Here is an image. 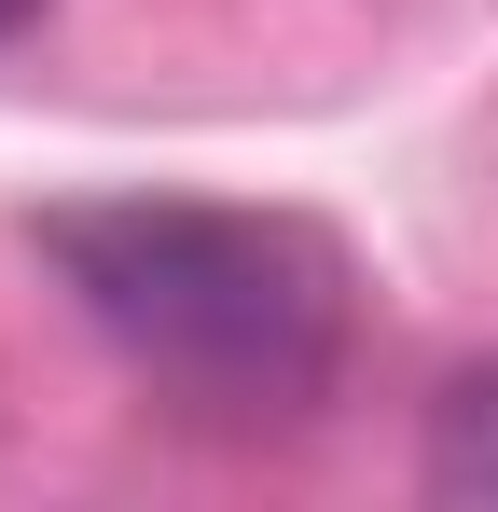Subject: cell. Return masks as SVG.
Here are the masks:
<instances>
[{
  "instance_id": "obj_1",
  "label": "cell",
  "mask_w": 498,
  "mask_h": 512,
  "mask_svg": "<svg viewBox=\"0 0 498 512\" xmlns=\"http://www.w3.org/2000/svg\"><path fill=\"white\" fill-rule=\"evenodd\" d=\"M42 263L70 277L97 346L208 429H291L346 360V263L319 222L277 208L111 194V208H56Z\"/></svg>"
},
{
  "instance_id": "obj_2",
  "label": "cell",
  "mask_w": 498,
  "mask_h": 512,
  "mask_svg": "<svg viewBox=\"0 0 498 512\" xmlns=\"http://www.w3.org/2000/svg\"><path fill=\"white\" fill-rule=\"evenodd\" d=\"M429 485L498 512V360L443 374V402H429Z\"/></svg>"
},
{
  "instance_id": "obj_3",
  "label": "cell",
  "mask_w": 498,
  "mask_h": 512,
  "mask_svg": "<svg viewBox=\"0 0 498 512\" xmlns=\"http://www.w3.org/2000/svg\"><path fill=\"white\" fill-rule=\"evenodd\" d=\"M28 14H42V0H0V42H14V28H28Z\"/></svg>"
}]
</instances>
